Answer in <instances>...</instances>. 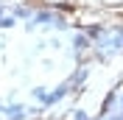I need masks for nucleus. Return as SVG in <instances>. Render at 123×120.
<instances>
[{
  "label": "nucleus",
  "mask_w": 123,
  "mask_h": 120,
  "mask_svg": "<svg viewBox=\"0 0 123 120\" xmlns=\"http://www.w3.org/2000/svg\"><path fill=\"white\" fill-rule=\"evenodd\" d=\"M37 25H48V28H56V31H67V28H70L67 17L59 14V11H53V8H37V11H34V17L25 23V28L34 31Z\"/></svg>",
  "instance_id": "f257e3e1"
},
{
  "label": "nucleus",
  "mask_w": 123,
  "mask_h": 120,
  "mask_svg": "<svg viewBox=\"0 0 123 120\" xmlns=\"http://www.w3.org/2000/svg\"><path fill=\"white\" fill-rule=\"evenodd\" d=\"M73 92V87H70V81H62L59 87H53V90H48V101H45V106L42 109H50V106H56V103H62L64 98Z\"/></svg>",
  "instance_id": "f03ea898"
},
{
  "label": "nucleus",
  "mask_w": 123,
  "mask_h": 120,
  "mask_svg": "<svg viewBox=\"0 0 123 120\" xmlns=\"http://www.w3.org/2000/svg\"><path fill=\"white\" fill-rule=\"evenodd\" d=\"M0 114L6 120H28L31 114H28V106H23V103H17V101H11L8 106H0Z\"/></svg>",
  "instance_id": "7ed1b4c3"
},
{
  "label": "nucleus",
  "mask_w": 123,
  "mask_h": 120,
  "mask_svg": "<svg viewBox=\"0 0 123 120\" xmlns=\"http://www.w3.org/2000/svg\"><path fill=\"white\" fill-rule=\"evenodd\" d=\"M70 45H73V53H76V56H81V53H87V50H92V48H95V45H92V39L87 36L84 31H76Z\"/></svg>",
  "instance_id": "20e7f679"
},
{
  "label": "nucleus",
  "mask_w": 123,
  "mask_h": 120,
  "mask_svg": "<svg viewBox=\"0 0 123 120\" xmlns=\"http://www.w3.org/2000/svg\"><path fill=\"white\" fill-rule=\"evenodd\" d=\"M87 78H90V67H81V70H76V73L70 75L67 81H70V87H73V92H78V90H81Z\"/></svg>",
  "instance_id": "39448f33"
},
{
  "label": "nucleus",
  "mask_w": 123,
  "mask_h": 120,
  "mask_svg": "<svg viewBox=\"0 0 123 120\" xmlns=\"http://www.w3.org/2000/svg\"><path fill=\"white\" fill-rule=\"evenodd\" d=\"M34 11H37V8L25 6V3H20V6H14V8H11V14H14L17 20H31V17H34Z\"/></svg>",
  "instance_id": "423d86ee"
},
{
  "label": "nucleus",
  "mask_w": 123,
  "mask_h": 120,
  "mask_svg": "<svg viewBox=\"0 0 123 120\" xmlns=\"http://www.w3.org/2000/svg\"><path fill=\"white\" fill-rule=\"evenodd\" d=\"M31 98H34L39 106H45V101H48V90H45V87H34V90H31Z\"/></svg>",
  "instance_id": "0eeeda50"
},
{
  "label": "nucleus",
  "mask_w": 123,
  "mask_h": 120,
  "mask_svg": "<svg viewBox=\"0 0 123 120\" xmlns=\"http://www.w3.org/2000/svg\"><path fill=\"white\" fill-rule=\"evenodd\" d=\"M14 25H17V17L11 14V11H8V14L3 17V20H0V28H14Z\"/></svg>",
  "instance_id": "6e6552de"
},
{
  "label": "nucleus",
  "mask_w": 123,
  "mask_h": 120,
  "mask_svg": "<svg viewBox=\"0 0 123 120\" xmlns=\"http://www.w3.org/2000/svg\"><path fill=\"white\" fill-rule=\"evenodd\" d=\"M70 117H73V120H92L90 114H87L84 109H81V106H76V109H73V112H70Z\"/></svg>",
  "instance_id": "1a4fd4ad"
},
{
  "label": "nucleus",
  "mask_w": 123,
  "mask_h": 120,
  "mask_svg": "<svg viewBox=\"0 0 123 120\" xmlns=\"http://www.w3.org/2000/svg\"><path fill=\"white\" fill-rule=\"evenodd\" d=\"M8 11H11V6H8V3H3V0H0V20H3V17H6Z\"/></svg>",
  "instance_id": "9d476101"
},
{
  "label": "nucleus",
  "mask_w": 123,
  "mask_h": 120,
  "mask_svg": "<svg viewBox=\"0 0 123 120\" xmlns=\"http://www.w3.org/2000/svg\"><path fill=\"white\" fill-rule=\"evenodd\" d=\"M106 120H123V112H120V109H117V112H112V114H109Z\"/></svg>",
  "instance_id": "9b49d317"
},
{
  "label": "nucleus",
  "mask_w": 123,
  "mask_h": 120,
  "mask_svg": "<svg viewBox=\"0 0 123 120\" xmlns=\"http://www.w3.org/2000/svg\"><path fill=\"white\" fill-rule=\"evenodd\" d=\"M117 109L123 112V92H117Z\"/></svg>",
  "instance_id": "f8f14e48"
}]
</instances>
